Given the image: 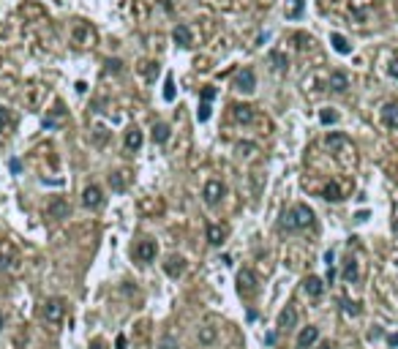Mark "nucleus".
<instances>
[{
    "label": "nucleus",
    "mask_w": 398,
    "mask_h": 349,
    "mask_svg": "<svg viewBox=\"0 0 398 349\" xmlns=\"http://www.w3.org/2000/svg\"><path fill=\"white\" fill-rule=\"evenodd\" d=\"M314 224V210L308 205H292L287 213L281 216V224L278 229L281 232H300V229H308Z\"/></svg>",
    "instance_id": "obj_1"
},
{
    "label": "nucleus",
    "mask_w": 398,
    "mask_h": 349,
    "mask_svg": "<svg viewBox=\"0 0 398 349\" xmlns=\"http://www.w3.org/2000/svg\"><path fill=\"white\" fill-rule=\"evenodd\" d=\"M237 292H240L243 300H254L259 292V278L254 270H248V267H243L240 273H237Z\"/></svg>",
    "instance_id": "obj_2"
},
{
    "label": "nucleus",
    "mask_w": 398,
    "mask_h": 349,
    "mask_svg": "<svg viewBox=\"0 0 398 349\" xmlns=\"http://www.w3.org/2000/svg\"><path fill=\"white\" fill-rule=\"evenodd\" d=\"M63 314H66V303H63V297H49V300L44 303V319H47V322L58 325V322L63 319Z\"/></svg>",
    "instance_id": "obj_3"
},
{
    "label": "nucleus",
    "mask_w": 398,
    "mask_h": 349,
    "mask_svg": "<svg viewBox=\"0 0 398 349\" xmlns=\"http://www.w3.org/2000/svg\"><path fill=\"white\" fill-rule=\"evenodd\" d=\"M227 194V189H224V183L221 180H207L205 183V189H202V196H205V205H218L221 202V196Z\"/></svg>",
    "instance_id": "obj_4"
},
{
    "label": "nucleus",
    "mask_w": 398,
    "mask_h": 349,
    "mask_svg": "<svg viewBox=\"0 0 398 349\" xmlns=\"http://www.w3.org/2000/svg\"><path fill=\"white\" fill-rule=\"evenodd\" d=\"M216 98V88H202V104H199L197 109V120L199 123H207L213 115V107H210V101Z\"/></svg>",
    "instance_id": "obj_5"
},
{
    "label": "nucleus",
    "mask_w": 398,
    "mask_h": 349,
    "mask_svg": "<svg viewBox=\"0 0 398 349\" xmlns=\"http://www.w3.org/2000/svg\"><path fill=\"white\" fill-rule=\"evenodd\" d=\"M156 251H158L156 240H142V243H136L134 256H136L139 262H153V259H156Z\"/></svg>",
    "instance_id": "obj_6"
},
{
    "label": "nucleus",
    "mask_w": 398,
    "mask_h": 349,
    "mask_svg": "<svg viewBox=\"0 0 398 349\" xmlns=\"http://www.w3.org/2000/svg\"><path fill=\"white\" fill-rule=\"evenodd\" d=\"M303 289H305V295L308 297H314V300H319V297L325 295V281L319 276H308L303 281Z\"/></svg>",
    "instance_id": "obj_7"
},
{
    "label": "nucleus",
    "mask_w": 398,
    "mask_h": 349,
    "mask_svg": "<svg viewBox=\"0 0 398 349\" xmlns=\"http://www.w3.org/2000/svg\"><path fill=\"white\" fill-rule=\"evenodd\" d=\"M234 85H237V90H243V93H254V90H257V77H254L251 68H243V71L237 74V79H234Z\"/></svg>",
    "instance_id": "obj_8"
},
{
    "label": "nucleus",
    "mask_w": 398,
    "mask_h": 349,
    "mask_svg": "<svg viewBox=\"0 0 398 349\" xmlns=\"http://www.w3.org/2000/svg\"><path fill=\"white\" fill-rule=\"evenodd\" d=\"M82 202H85V207H101L104 205V194H101V189L99 186H88V189L82 191Z\"/></svg>",
    "instance_id": "obj_9"
},
{
    "label": "nucleus",
    "mask_w": 398,
    "mask_h": 349,
    "mask_svg": "<svg viewBox=\"0 0 398 349\" xmlns=\"http://www.w3.org/2000/svg\"><path fill=\"white\" fill-rule=\"evenodd\" d=\"M316 338H319V327H314V325L303 327V330H300V336H298V349H308V347H314Z\"/></svg>",
    "instance_id": "obj_10"
},
{
    "label": "nucleus",
    "mask_w": 398,
    "mask_h": 349,
    "mask_svg": "<svg viewBox=\"0 0 398 349\" xmlns=\"http://www.w3.org/2000/svg\"><path fill=\"white\" fill-rule=\"evenodd\" d=\"M382 123L387 128H398V101H390L382 107Z\"/></svg>",
    "instance_id": "obj_11"
},
{
    "label": "nucleus",
    "mask_w": 398,
    "mask_h": 349,
    "mask_svg": "<svg viewBox=\"0 0 398 349\" xmlns=\"http://www.w3.org/2000/svg\"><path fill=\"white\" fill-rule=\"evenodd\" d=\"M164 273L169 278L183 276V273H186V259H183V256H169V259L164 262Z\"/></svg>",
    "instance_id": "obj_12"
},
{
    "label": "nucleus",
    "mask_w": 398,
    "mask_h": 349,
    "mask_svg": "<svg viewBox=\"0 0 398 349\" xmlns=\"http://www.w3.org/2000/svg\"><path fill=\"white\" fill-rule=\"evenodd\" d=\"M227 235H229L227 226H221V224H207V243H210V246H221V243L227 240Z\"/></svg>",
    "instance_id": "obj_13"
},
{
    "label": "nucleus",
    "mask_w": 398,
    "mask_h": 349,
    "mask_svg": "<svg viewBox=\"0 0 398 349\" xmlns=\"http://www.w3.org/2000/svg\"><path fill=\"white\" fill-rule=\"evenodd\" d=\"M349 88V77H346L344 71H333L328 79V90H333V93H344V90Z\"/></svg>",
    "instance_id": "obj_14"
},
{
    "label": "nucleus",
    "mask_w": 398,
    "mask_h": 349,
    "mask_svg": "<svg viewBox=\"0 0 398 349\" xmlns=\"http://www.w3.org/2000/svg\"><path fill=\"white\" fill-rule=\"evenodd\" d=\"M232 118H234V123H251L254 120V107H248V104H234Z\"/></svg>",
    "instance_id": "obj_15"
},
{
    "label": "nucleus",
    "mask_w": 398,
    "mask_h": 349,
    "mask_svg": "<svg viewBox=\"0 0 398 349\" xmlns=\"http://www.w3.org/2000/svg\"><path fill=\"white\" fill-rule=\"evenodd\" d=\"M298 325V311H295V306H287L281 314H278V327L281 330H289V327Z\"/></svg>",
    "instance_id": "obj_16"
},
{
    "label": "nucleus",
    "mask_w": 398,
    "mask_h": 349,
    "mask_svg": "<svg viewBox=\"0 0 398 349\" xmlns=\"http://www.w3.org/2000/svg\"><path fill=\"white\" fill-rule=\"evenodd\" d=\"M341 276H344L346 284H357V278H360V267H357V259H346L344 262V270H341Z\"/></svg>",
    "instance_id": "obj_17"
},
{
    "label": "nucleus",
    "mask_w": 398,
    "mask_h": 349,
    "mask_svg": "<svg viewBox=\"0 0 398 349\" xmlns=\"http://www.w3.org/2000/svg\"><path fill=\"white\" fill-rule=\"evenodd\" d=\"M142 142H145V139H142V131L136 128V126L126 131V150H131V153H134V150L142 148Z\"/></svg>",
    "instance_id": "obj_18"
},
{
    "label": "nucleus",
    "mask_w": 398,
    "mask_h": 349,
    "mask_svg": "<svg viewBox=\"0 0 398 349\" xmlns=\"http://www.w3.org/2000/svg\"><path fill=\"white\" fill-rule=\"evenodd\" d=\"M172 38H175L177 47H191V30H188V25H177L172 30Z\"/></svg>",
    "instance_id": "obj_19"
},
{
    "label": "nucleus",
    "mask_w": 398,
    "mask_h": 349,
    "mask_svg": "<svg viewBox=\"0 0 398 349\" xmlns=\"http://www.w3.org/2000/svg\"><path fill=\"white\" fill-rule=\"evenodd\" d=\"M49 216H52V219H66V216H68V202L66 199H52L49 202Z\"/></svg>",
    "instance_id": "obj_20"
},
{
    "label": "nucleus",
    "mask_w": 398,
    "mask_h": 349,
    "mask_svg": "<svg viewBox=\"0 0 398 349\" xmlns=\"http://www.w3.org/2000/svg\"><path fill=\"white\" fill-rule=\"evenodd\" d=\"M330 44H333V49H335L338 55H349V52H352V44L346 41L341 33H333V36H330Z\"/></svg>",
    "instance_id": "obj_21"
},
{
    "label": "nucleus",
    "mask_w": 398,
    "mask_h": 349,
    "mask_svg": "<svg viewBox=\"0 0 398 349\" xmlns=\"http://www.w3.org/2000/svg\"><path fill=\"white\" fill-rule=\"evenodd\" d=\"M325 145L330 148V153H338L341 145H349V136L346 134H330L328 139H325Z\"/></svg>",
    "instance_id": "obj_22"
},
{
    "label": "nucleus",
    "mask_w": 398,
    "mask_h": 349,
    "mask_svg": "<svg viewBox=\"0 0 398 349\" xmlns=\"http://www.w3.org/2000/svg\"><path fill=\"white\" fill-rule=\"evenodd\" d=\"M169 134H172V131H169V126H166V123H156V126H153V139H156L158 145H164L166 139H169Z\"/></svg>",
    "instance_id": "obj_23"
},
{
    "label": "nucleus",
    "mask_w": 398,
    "mask_h": 349,
    "mask_svg": "<svg viewBox=\"0 0 398 349\" xmlns=\"http://www.w3.org/2000/svg\"><path fill=\"white\" fill-rule=\"evenodd\" d=\"M325 199H330V202H338V199H344V196H341V189H338V183H328L325 186Z\"/></svg>",
    "instance_id": "obj_24"
},
{
    "label": "nucleus",
    "mask_w": 398,
    "mask_h": 349,
    "mask_svg": "<svg viewBox=\"0 0 398 349\" xmlns=\"http://www.w3.org/2000/svg\"><path fill=\"white\" fill-rule=\"evenodd\" d=\"M60 120H63V107L55 109V115H49V118H44V128H58Z\"/></svg>",
    "instance_id": "obj_25"
},
{
    "label": "nucleus",
    "mask_w": 398,
    "mask_h": 349,
    "mask_svg": "<svg viewBox=\"0 0 398 349\" xmlns=\"http://www.w3.org/2000/svg\"><path fill=\"white\" fill-rule=\"evenodd\" d=\"M216 341V327H199V344H213Z\"/></svg>",
    "instance_id": "obj_26"
},
{
    "label": "nucleus",
    "mask_w": 398,
    "mask_h": 349,
    "mask_svg": "<svg viewBox=\"0 0 398 349\" xmlns=\"http://www.w3.org/2000/svg\"><path fill=\"white\" fill-rule=\"evenodd\" d=\"M270 63H275V68H287L289 65V60H287V55H281V52H270Z\"/></svg>",
    "instance_id": "obj_27"
},
{
    "label": "nucleus",
    "mask_w": 398,
    "mask_h": 349,
    "mask_svg": "<svg viewBox=\"0 0 398 349\" xmlns=\"http://www.w3.org/2000/svg\"><path fill=\"white\" fill-rule=\"evenodd\" d=\"M319 120H322V126H333L335 120H338V112H333V109H322V112H319Z\"/></svg>",
    "instance_id": "obj_28"
},
{
    "label": "nucleus",
    "mask_w": 398,
    "mask_h": 349,
    "mask_svg": "<svg viewBox=\"0 0 398 349\" xmlns=\"http://www.w3.org/2000/svg\"><path fill=\"white\" fill-rule=\"evenodd\" d=\"M164 101H175V82H172V77L164 79Z\"/></svg>",
    "instance_id": "obj_29"
},
{
    "label": "nucleus",
    "mask_w": 398,
    "mask_h": 349,
    "mask_svg": "<svg viewBox=\"0 0 398 349\" xmlns=\"http://www.w3.org/2000/svg\"><path fill=\"white\" fill-rule=\"evenodd\" d=\"M300 14H303V0H292V11L287 14L289 19H298Z\"/></svg>",
    "instance_id": "obj_30"
},
{
    "label": "nucleus",
    "mask_w": 398,
    "mask_h": 349,
    "mask_svg": "<svg viewBox=\"0 0 398 349\" xmlns=\"http://www.w3.org/2000/svg\"><path fill=\"white\" fill-rule=\"evenodd\" d=\"M8 126H11V115H8V109L0 107V131H6Z\"/></svg>",
    "instance_id": "obj_31"
},
{
    "label": "nucleus",
    "mask_w": 398,
    "mask_h": 349,
    "mask_svg": "<svg viewBox=\"0 0 398 349\" xmlns=\"http://www.w3.org/2000/svg\"><path fill=\"white\" fill-rule=\"evenodd\" d=\"M344 314H346V317H357V314H360V306H357V303L344 300Z\"/></svg>",
    "instance_id": "obj_32"
},
{
    "label": "nucleus",
    "mask_w": 398,
    "mask_h": 349,
    "mask_svg": "<svg viewBox=\"0 0 398 349\" xmlns=\"http://www.w3.org/2000/svg\"><path fill=\"white\" fill-rule=\"evenodd\" d=\"M161 349H177L175 338H172V333H166L164 338H161Z\"/></svg>",
    "instance_id": "obj_33"
},
{
    "label": "nucleus",
    "mask_w": 398,
    "mask_h": 349,
    "mask_svg": "<svg viewBox=\"0 0 398 349\" xmlns=\"http://www.w3.org/2000/svg\"><path fill=\"white\" fill-rule=\"evenodd\" d=\"M112 189H115V191H123L126 189L123 178H120V172H117V175H112Z\"/></svg>",
    "instance_id": "obj_34"
},
{
    "label": "nucleus",
    "mask_w": 398,
    "mask_h": 349,
    "mask_svg": "<svg viewBox=\"0 0 398 349\" xmlns=\"http://www.w3.org/2000/svg\"><path fill=\"white\" fill-rule=\"evenodd\" d=\"M8 166H11L14 175H19V172H22V161H19V159H11V164H8Z\"/></svg>",
    "instance_id": "obj_35"
},
{
    "label": "nucleus",
    "mask_w": 398,
    "mask_h": 349,
    "mask_svg": "<svg viewBox=\"0 0 398 349\" xmlns=\"http://www.w3.org/2000/svg\"><path fill=\"white\" fill-rule=\"evenodd\" d=\"M325 281H328V284H333V281H335V265L328 267V276H325Z\"/></svg>",
    "instance_id": "obj_36"
},
{
    "label": "nucleus",
    "mask_w": 398,
    "mask_h": 349,
    "mask_svg": "<svg viewBox=\"0 0 398 349\" xmlns=\"http://www.w3.org/2000/svg\"><path fill=\"white\" fill-rule=\"evenodd\" d=\"M120 60H109V63H106V68H109V71H120Z\"/></svg>",
    "instance_id": "obj_37"
},
{
    "label": "nucleus",
    "mask_w": 398,
    "mask_h": 349,
    "mask_svg": "<svg viewBox=\"0 0 398 349\" xmlns=\"http://www.w3.org/2000/svg\"><path fill=\"white\" fill-rule=\"evenodd\" d=\"M390 77L398 79V60H393V63H390Z\"/></svg>",
    "instance_id": "obj_38"
},
{
    "label": "nucleus",
    "mask_w": 398,
    "mask_h": 349,
    "mask_svg": "<svg viewBox=\"0 0 398 349\" xmlns=\"http://www.w3.org/2000/svg\"><path fill=\"white\" fill-rule=\"evenodd\" d=\"M325 262H328V267L335 265V254H333V251H328V254H325Z\"/></svg>",
    "instance_id": "obj_39"
},
{
    "label": "nucleus",
    "mask_w": 398,
    "mask_h": 349,
    "mask_svg": "<svg viewBox=\"0 0 398 349\" xmlns=\"http://www.w3.org/2000/svg\"><path fill=\"white\" fill-rule=\"evenodd\" d=\"M387 344H390V347H398V333L396 336H387Z\"/></svg>",
    "instance_id": "obj_40"
},
{
    "label": "nucleus",
    "mask_w": 398,
    "mask_h": 349,
    "mask_svg": "<svg viewBox=\"0 0 398 349\" xmlns=\"http://www.w3.org/2000/svg\"><path fill=\"white\" fill-rule=\"evenodd\" d=\"M117 349H126V336H117Z\"/></svg>",
    "instance_id": "obj_41"
},
{
    "label": "nucleus",
    "mask_w": 398,
    "mask_h": 349,
    "mask_svg": "<svg viewBox=\"0 0 398 349\" xmlns=\"http://www.w3.org/2000/svg\"><path fill=\"white\" fill-rule=\"evenodd\" d=\"M265 341H267L270 347H273V344H275V333H267V336H265Z\"/></svg>",
    "instance_id": "obj_42"
},
{
    "label": "nucleus",
    "mask_w": 398,
    "mask_h": 349,
    "mask_svg": "<svg viewBox=\"0 0 398 349\" xmlns=\"http://www.w3.org/2000/svg\"><path fill=\"white\" fill-rule=\"evenodd\" d=\"M90 349H104V344H101V341H93V344H90Z\"/></svg>",
    "instance_id": "obj_43"
},
{
    "label": "nucleus",
    "mask_w": 398,
    "mask_h": 349,
    "mask_svg": "<svg viewBox=\"0 0 398 349\" xmlns=\"http://www.w3.org/2000/svg\"><path fill=\"white\" fill-rule=\"evenodd\" d=\"M319 349H335V347H333V344L328 341V344H322V347H319Z\"/></svg>",
    "instance_id": "obj_44"
},
{
    "label": "nucleus",
    "mask_w": 398,
    "mask_h": 349,
    "mask_svg": "<svg viewBox=\"0 0 398 349\" xmlns=\"http://www.w3.org/2000/svg\"><path fill=\"white\" fill-rule=\"evenodd\" d=\"M3 322H6V319H3V311H0V330H3Z\"/></svg>",
    "instance_id": "obj_45"
},
{
    "label": "nucleus",
    "mask_w": 398,
    "mask_h": 349,
    "mask_svg": "<svg viewBox=\"0 0 398 349\" xmlns=\"http://www.w3.org/2000/svg\"><path fill=\"white\" fill-rule=\"evenodd\" d=\"M396 265H398V256H396Z\"/></svg>",
    "instance_id": "obj_46"
}]
</instances>
